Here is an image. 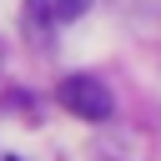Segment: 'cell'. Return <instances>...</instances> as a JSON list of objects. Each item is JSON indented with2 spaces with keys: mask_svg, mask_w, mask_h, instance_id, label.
Segmentation results:
<instances>
[{
  "mask_svg": "<svg viewBox=\"0 0 161 161\" xmlns=\"http://www.w3.org/2000/svg\"><path fill=\"white\" fill-rule=\"evenodd\" d=\"M55 101H60L70 116H80V121H111V111H116L111 91H106L96 75H65L60 91H55Z\"/></svg>",
  "mask_w": 161,
  "mask_h": 161,
  "instance_id": "1",
  "label": "cell"
},
{
  "mask_svg": "<svg viewBox=\"0 0 161 161\" xmlns=\"http://www.w3.org/2000/svg\"><path fill=\"white\" fill-rule=\"evenodd\" d=\"M86 5L91 0H55V15L60 20H75V15H86Z\"/></svg>",
  "mask_w": 161,
  "mask_h": 161,
  "instance_id": "2",
  "label": "cell"
}]
</instances>
